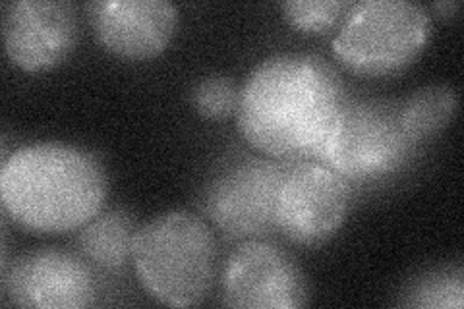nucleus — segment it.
<instances>
[{"label": "nucleus", "instance_id": "obj_7", "mask_svg": "<svg viewBox=\"0 0 464 309\" xmlns=\"http://www.w3.org/2000/svg\"><path fill=\"white\" fill-rule=\"evenodd\" d=\"M286 165L277 159L248 157L225 167L209 182L203 211L228 240L264 238L275 230V199Z\"/></svg>", "mask_w": 464, "mask_h": 309}, {"label": "nucleus", "instance_id": "obj_5", "mask_svg": "<svg viewBox=\"0 0 464 309\" xmlns=\"http://www.w3.org/2000/svg\"><path fill=\"white\" fill-rule=\"evenodd\" d=\"M414 150L401 126L399 107L382 101H344L315 160L344 180L366 182L402 169Z\"/></svg>", "mask_w": 464, "mask_h": 309}, {"label": "nucleus", "instance_id": "obj_1", "mask_svg": "<svg viewBox=\"0 0 464 309\" xmlns=\"http://www.w3.org/2000/svg\"><path fill=\"white\" fill-rule=\"evenodd\" d=\"M344 105L337 72L312 54L259 63L240 87L237 124L256 151L296 163L315 160Z\"/></svg>", "mask_w": 464, "mask_h": 309}, {"label": "nucleus", "instance_id": "obj_11", "mask_svg": "<svg viewBox=\"0 0 464 309\" xmlns=\"http://www.w3.org/2000/svg\"><path fill=\"white\" fill-rule=\"evenodd\" d=\"M85 8L101 45L126 61L161 54L179 25V8L167 0H103Z\"/></svg>", "mask_w": 464, "mask_h": 309}, {"label": "nucleus", "instance_id": "obj_10", "mask_svg": "<svg viewBox=\"0 0 464 309\" xmlns=\"http://www.w3.org/2000/svg\"><path fill=\"white\" fill-rule=\"evenodd\" d=\"M3 10L6 54L24 72L51 70L74 51L78 20L70 3L20 0L5 5Z\"/></svg>", "mask_w": 464, "mask_h": 309}, {"label": "nucleus", "instance_id": "obj_6", "mask_svg": "<svg viewBox=\"0 0 464 309\" xmlns=\"http://www.w3.org/2000/svg\"><path fill=\"white\" fill-rule=\"evenodd\" d=\"M351 186L319 160L286 165L275 199V230L298 246H322L344 225Z\"/></svg>", "mask_w": 464, "mask_h": 309}, {"label": "nucleus", "instance_id": "obj_15", "mask_svg": "<svg viewBox=\"0 0 464 309\" xmlns=\"http://www.w3.org/2000/svg\"><path fill=\"white\" fill-rule=\"evenodd\" d=\"M464 304L462 271L433 273L428 278L418 281L409 292L404 305L428 307V309H460Z\"/></svg>", "mask_w": 464, "mask_h": 309}, {"label": "nucleus", "instance_id": "obj_4", "mask_svg": "<svg viewBox=\"0 0 464 309\" xmlns=\"http://www.w3.org/2000/svg\"><path fill=\"white\" fill-rule=\"evenodd\" d=\"M430 14L406 0H364L346 14L333 54L358 76H391L409 68L430 39Z\"/></svg>", "mask_w": 464, "mask_h": 309}, {"label": "nucleus", "instance_id": "obj_9", "mask_svg": "<svg viewBox=\"0 0 464 309\" xmlns=\"http://www.w3.org/2000/svg\"><path fill=\"white\" fill-rule=\"evenodd\" d=\"M10 304L37 309H80L95 302L97 286L87 263L63 249H37L3 269Z\"/></svg>", "mask_w": 464, "mask_h": 309}, {"label": "nucleus", "instance_id": "obj_2", "mask_svg": "<svg viewBox=\"0 0 464 309\" xmlns=\"http://www.w3.org/2000/svg\"><path fill=\"white\" fill-rule=\"evenodd\" d=\"M107 186L105 169L93 153L56 141L16 150L0 170L5 213L35 234L83 228L103 209Z\"/></svg>", "mask_w": 464, "mask_h": 309}, {"label": "nucleus", "instance_id": "obj_16", "mask_svg": "<svg viewBox=\"0 0 464 309\" xmlns=\"http://www.w3.org/2000/svg\"><path fill=\"white\" fill-rule=\"evenodd\" d=\"M238 93L235 82L225 76H209L196 83L192 90V105L196 112L209 121H225L238 107Z\"/></svg>", "mask_w": 464, "mask_h": 309}, {"label": "nucleus", "instance_id": "obj_14", "mask_svg": "<svg viewBox=\"0 0 464 309\" xmlns=\"http://www.w3.org/2000/svg\"><path fill=\"white\" fill-rule=\"evenodd\" d=\"M354 3L344 0H288L281 5L286 24L300 34L319 35L343 24Z\"/></svg>", "mask_w": 464, "mask_h": 309}, {"label": "nucleus", "instance_id": "obj_8", "mask_svg": "<svg viewBox=\"0 0 464 309\" xmlns=\"http://www.w3.org/2000/svg\"><path fill=\"white\" fill-rule=\"evenodd\" d=\"M308 283L283 247L264 238L244 240L223 269L225 305L242 309H295L308 304Z\"/></svg>", "mask_w": 464, "mask_h": 309}, {"label": "nucleus", "instance_id": "obj_12", "mask_svg": "<svg viewBox=\"0 0 464 309\" xmlns=\"http://www.w3.org/2000/svg\"><path fill=\"white\" fill-rule=\"evenodd\" d=\"M138 227L134 217L124 209L99 213L87 223L78 246L82 256L105 271H121L132 257V240Z\"/></svg>", "mask_w": 464, "mask_h": 309}, {"label": "nucleus", "instance_id": "obj_3", "mask_svg": "<svg viewBox=\"0 0 464 309\" xmlns=\"http://www.w3.org/2000/svg\"><path fill=\"white\" fill-rule=\"evenodd\" d=\"M130 259L143 290L165 305L194 307L213 290L217 242L194 213L169 211L141 225Z\"/></svg>", "mask_w": 464, "mask_h": 309}, {"label": "nucleus", "instance_id": "obj_17", "mask_svg": "<svg viewBox=\"0 0 464 309\" xmlns=\"http://www.w3.org/2000/svg\"><path fill=\"white\" fill-rule=\"evenodd\" d=\"M459 6H460L459 3H438V5H433L435 10H447V16H451V14H453Z\"/></svg>", "mask_w": 464, "mask_h": 309}, {"label": "nucleus", "instance_id": "obj_13", "mask_svg": "<svg viewBox=\"0 0 464 309\" xmlns=\"http://www.w3.org/2000/svg\"><path fill=\"white\" fill-rule=\"evenodd\" d=\"M457 105L459 99L451 87L430 85L401 102L399 121L406 136L418 147L451 124Z\"/></svg>", "mask_w": 464, "mask_h": 309}]
</instances>
